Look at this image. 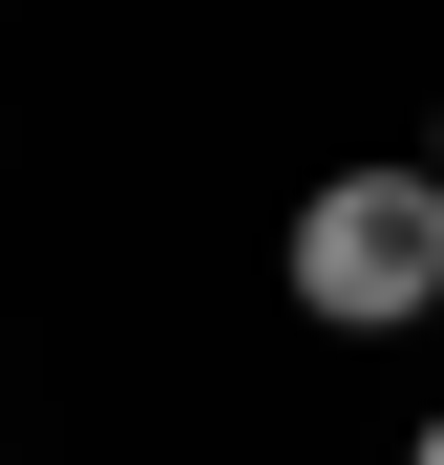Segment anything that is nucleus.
<instances>
[{"label":"nucleus","instance_id":"obj_2","mask_svg":"<svg viewBox=\"0 0 444 465\" xmlns=\"http://www.w3.org/2000/svg\"><path fill=\"white\" fill-rule=\"evenodd\" d=\"M423 465H444V423H423Z\"/></svg>","mask_w":444,"mask_h":465},{"label":"nucleus","instance_id":"obj_1","mask_svg":"<svg viewBox=\"0 0 444 465\" xmlns=\"http://www.w3.org/2000/svg\"><path fill=\"white\" fill-rule=\"evenodd\" d=\"M296 296H318L339 339H381L444 296V170H339V191H296Z\"/></svg>","mask_w":444,"mask_h":465},{"label":"nucleus","instance_id":"obj_3","mask_svg":"<svg viewBox=\"0 0 444 465\" xmlns=\"http://www.w3.org/2000/svg\"><path fill=\"white\" fill-rule=\"evenodd\" d=\"M423 170H444V148H423Z\"/></svg>","mask_w":444,"mask_h":465}]
</instances>
